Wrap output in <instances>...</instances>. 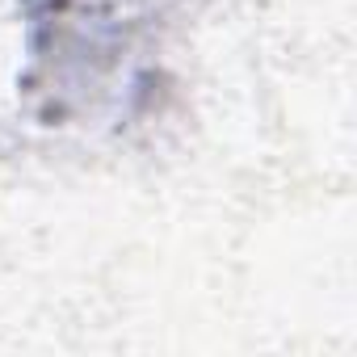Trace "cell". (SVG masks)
<instances>
[{"instance_id":"1","label":"cell","mask_w":357,"mask_h":357,"mask_svg":"<svg viewBox=\"0 0 357 357\" xmlns=\"http://www.w3.org/2000/svg\"><path fill=\"white\" fill-rule=\"evenodd\" d=\"M22 93L43 126L122 122L151 93L164 0H22Z\"/></svg>"}]
</instances>
